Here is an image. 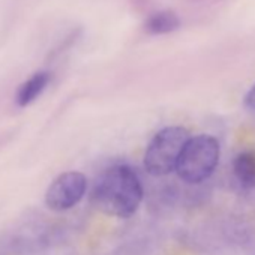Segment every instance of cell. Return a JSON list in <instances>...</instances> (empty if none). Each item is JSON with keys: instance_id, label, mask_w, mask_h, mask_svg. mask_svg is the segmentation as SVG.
Instances as JSON below:
<instances>
[{"instance_id": "obj_2", "label": "cell", "mask_w": 255, "mask_h": 255, "mask_svg": "<svg viewBox=\"0 0 255 255\" xmlns=\"http://www.w3.org/2000/svg\"><path fill=\"white\" fill-rule=\"evenodd\" d=\"M188 140V131L180 126L165 128L158 132L144 155L147 173L152 176H167L176 170Z\"/></svg>"}, {"instance_id": "obj_1", "label": "cell", "mask_w": 255, "mask_h": 255, "mask_svg": "<svg viewBox=\"0 0 255 255\" xmlns=\"http://www.w3.org/2000/svg\"><path fill=\"white\" fill-rule=\"evenodd\" d=\"M143 188L138 176L129 167H113L102 174L93 189V204L105 215L129 218L141 203Z\"/></svg>"}, {"instance_id": "obj_7", "label": "cell", "mask_w": 255, "mask_h": 255, "mask_svg": "<svg viewBox=\"0 0 255 255\" xmlns=\"http://www.w3.org/2000/svg\"><path fill=\"white\" fill-rule=\"evenodd\" d=\"M234 174L245 188L255 186V152H243L234 159Z\"/></svg>"}, {"instance_id": "obj_6", "label": "cell", "mask_w": 255, "mask_h": 255, "mask_svg": "<svg viewBox=\"0 0 255 255\" xmlns=\"http://www.w3.org/2000/svg\"><path fill=\"white\" fill-rule=\"evenodd\" d=\"M48 81H50V74L48 72H38L33 77H30L21 86V89L18 90L17 104L20 107H26L30 102H33L41 95V92L47 87Z\"/></svg>"}, {"instance_id": "obj_3", "label": "cell", "mask_w": 255, "mask_h": 255, "mask_svg": "<svg viewBox=\"0 0 255 255\" xmlns=\"http://www.w3.org/2000/svg\"><path fill=\"white\" fill-rule=\"evenodd\" d=\"M219 161V143L209 135L189 138L177 164V174L188 183L206 180Z\"/></svg>"}, {"instance_id": "obj_4", "label": "cell", "mask_w": 255, "mask_h": 255, "mask_svg": "<svg viewBox=\"0 0 255 255\" xmlns=\"http://www.w3.org/2000/svg\"><path fill=\"white\" fill-rule=\"evenodd\" d=\"M86 188L87 179L84 174L77 171L63 173L50 185L45 195V203L51 210H68L83 198Z\"/></svg>"}, {"instance_id": "obj_8", "label": "cell", "mask_w": 255, "mask_h": 255, "mask_svg": "<svg viewBox=\"0 0 255 255\" xmlns=\"http://www.w3.org/2000/svg\"><path fill=\"white\" fill-rule=\"evenodd\" d=\"M245 105H246L249 110H254V111H255V84H254V86L251 87V90L246 93Z\"/></svg>"}, {"instance_id": "obj_5", "label": "cell", "mask_w": 255, "mask_h": 255, "mask_svg": "<svg viewBox=\"0 0 255 255\" xmlns=\"http://www.w3.org/2000/svg\"><path fill=\"white\" fill-rule=\"evenodd\" d=\"M180 27V18L174 11H159L150 15L144 24L150 35H167Z\"/></svg>"}]
</instances>
